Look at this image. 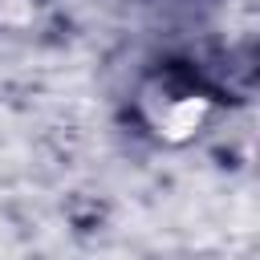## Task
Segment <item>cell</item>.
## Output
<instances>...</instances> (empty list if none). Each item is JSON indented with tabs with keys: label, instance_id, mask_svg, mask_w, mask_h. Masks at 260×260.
I'll use <instances>...</instances> for the list:
<instances>
[{
	"label": "cell",
	"instance_id": "cell-1",
	"mask_svg": "<svg viewBox=\"0 0 260 260\" xmlns=\"http://www.w3.org/2000/svg\"><path fill=\"white\" fill-rule=\"evenodd\" d=\"M211 110V93L187 73H154L138 89V114L146 130L162 142H191L207 126Z\"/></svg>",
	"mask_w": 260,
	"mask_h": 260
}]
</instances>
